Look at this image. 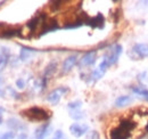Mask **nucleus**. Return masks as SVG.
<instances>
[{
  "label": "nucleus",
  "instance_id": "nucleus-9",
  "mask_svg": "<svg viewBox=\"0 0 148 139\" xmlns=\"http://www.w3.org/2000/svg\"><path fill=\"white\" fill-rule=\"evenodd\" d=\"M76 62H77V56H76V55H71V56H69V57L64 61V63H63L62 71H63L64 73L70 72V71L74 67V65L76 64Z\"/></svg>",
  "mask_w": 148,
  "mask_h": 139
},
{
  "label": "nucleus",
  "instance_id": "nucleus-10",
  "mask_svg": "<svg viewBox=\"0 0 148 139\" xmlns=\"http://www.w3.org/2000/svg\"><path fill=\"white\" fill-rule=\"evenodd\" d=\"M9 57H10V52L7 48H1L0 49V71L5 69L9 62Z\"/></svg>",
  "mask_w": 148,
  "mask_h": 139
},
{
  "label": "nucleus",
  "instance_id": "nucleus-25",
  "mask_svg": "<svg viewBox=\"0 0 148 139\" xmlns=\"http://www.w3.org/2000/svg\"><path fill=\"white\" fill-rule=\"evenodd\" d=\"M87 139H99V135L97 131H90L87 135Z\"/></svg>",
  "mask_w": 148,
  "mask_h": 139
},
{
  "label": "nucleus",
  "instance_id": "nucleus-7",
  "mask_svg": "<svg viewBox=\"0 0 148 139\" xmlns=\"http://www.w3.org/2000/svg\"><path fill=\"white\" fill-rule=\"evenodd\" d=\"M51 131V125L50 123H43L41 124L34 132L36 139H46Z\"/></svg>",
  "mask_w": 148,
  "mask_h": 139
},
{
  "label": "nucleus",
  "instance_id": "nucleus-6",
  "mask_svg": "<svg viewBox=\"0 0 148 139\" xmlns=\"http://www.w3.org/2000/svg\"><path fill=\"white\" fill-rule=\"evenodd\" d=\"M97 59V52L96 50H90V52H87L80 59L79 62V65L81 67H86V66H90L95 64Z\"/></svg>",
  "mask_w": 148,
  "mask_h": 139
},
{
  "label": "nucleus",
  "instance_id": "nucleus-26",
  "mask_svg": "<svg viewBox=\"0 0 148 139\" xmlns=\"http://www.w3.org/2000/svg\"><path fill=\"white\" fill-rule=\"evenodd\" d=\"M16 87L18 88V89H24V87H25V81L22 78L16 80Z\"/></svg>",
  "mask_w": 148,
  "mask_h": 139
},
{
  "label": "nucleus",
  "instance_id": "nucleus-11",
  "mask_svg": "<svg viewBox=\"0 0 148 139\" xmlns=\"http://www.w3.org/2000/svg\"><path fill=\"white\" fill-rule=\"evenodd\" d=\"M34 52H36L34 49L22 46V47H21V50H19V59L23 61V62H26L27 59H30V58L32 57V55H33Z\"/></svg>",
  "mask_w": 148,
  "mask_h": 139
},
{
  "label": "nucleus",
  "instance_id": "nucleus-12",
  "mask_svg": "<svg viewBox=\"0 0 148 139\" xmlns=\"http://www.w3.org/2000/svg\"><path fill=\"white\" fill-rule=\"evenodd\" d=\"M0 36H1V38H5V39L22 36V30H21V29H9V30H5V31H2V33L0 34Z\"/></svg>",
  "mask_w": 148,
  "mask_h": 139
},
{
  "label": "nucleus",
  "instance_id": "nucleus-27",
  "mask_svg": "<svg viewBox=\"0 0 148 139\" xmlns=\"http://www.w3.org/2000/svg\"><path fill=\"white\" fill-rule=\"evenodd\" d=\"M16 139H29V138H27V135L23 132V133H21V135H18V137H17Z\"/></svg>",
  "mask_w": 148,
  "mask_h": 139
},
{
  "label": "nucleus",
  "instance_id": "nucleus-24",
  "mask_svg": "<svg viewBox=\"0 0 148 139\" xmlns=\"http://www.w3.org/2000/svg\"><path fill=\"white\" fill-rule=\"evenodd\" d=\"M53 139H65V135H64V132L62 130H57L54 133Z\"/></svg>",
  "mask_w": 148,
  "mask_h": 139
},
{
  "label": "nucleus",
  "instance_id": "nucleus-14",
  "mask_svg": "<svg viewBox=\"0 0 148 139\" xmlns=\"http://www.w3.org/2000/svg\"><path fill=\"white\" fill-rule=\"evenodd\" d=\"M131 102H132V98L130 96H120L115 100V106L116 107H124V106L129 105Z\"/></svg>",
  "mask_w": 148,
  "mask_h": 139
},
{
  "label": "nucleus",
  "instance_id": "nucleus-18",
  "mask_svg": "<svg viewBox=\"0 0 148 139\" xmlns=\"http://www.w3.org/2000/svg\"><path fill=\"white\" fill-rule=\"evenodd\" d=\"M41 18H42V16H37V17L32 18V19L27 23V26H29V29H30L32 32L37 29L38 26H39V24L41 23Z\"/></svg>",
  "mask_w": 148,
  "mask_h": 139
},
{
  "label": "nucleus",
  "instance_id": "nucleus-5",
  "mask_svg": "<svg viewBox=\"0 0 148 139\" xmlns=\"http://www.w3.org/2000/svg\"><path fill=\"white\" fill-rule=\"evenodd\" d=\"M66 92H67V88H65V87L57 88V89L53 90V91L47 96V100L51 105L58 104L59 100H60V98H62V96H63L64 94H66Z\"/></svg>",
  "mask_w": 148,
  "mask_h": 139
},
{
  "label": "nucleus",
  "instance_id": "nucleus-20",
  "mask_svg": "<svg viewBox=\"0 0 148 139\" xmlns=\"http://www.w3.org/2000/svg\"><path fill=\"white\" fill-rule=\"evenodd\" d=\"M70 116L73 120H81L84 118V114L81 109H74V111H70Z\"/></svg>",
  "mask_w": 148,
  "mask_h": 139
},
{
  "label": "nucleus",
  "instance_id": "nucleus-2",
  "mask_svg": "<svg viewBox=\"0 0 148 139\" xmlns=\"http://www.w3.org/2000/svg\"><path fill=\"white\" fill-rule=\"evenodd\" d=\"M23 114L32 121H46L50 118V114L41 107H31L23 112Z\"/></svg>",
  "mask_w": 148,
  "mask_h": 139
},
{
  "label": "nucleus",
  "instance_id": "nucleus-4",
  "mask_svg": "<svg viewBox=\"0 0 148 139\" xmlns=\"http://www.w3.org/2000/svg\"><path fill=\"white\" fill-rule=\"evenodd\" d=\"M88 130H89V127L83 123H73L70 125V132L75 138H80L84 136L86 133H88Z\"/></svg>",
  "mask_w": 148,
  "mask_h": 139
},
{
  "label": "nucleus",
  "instance_id": "nucleus-1",
  "mask_svg": "<svg viewBox=\"0 0 148 139\" xmlns=\"http://www.w3.org/2000/svg\"><path fill=\"white\" fill-rule=\"evenodd\" d=\"M136 122L131 119H123L117 127L113 128L108 136L110 139H131L132 131L134 130Z\"/></svg>",
  "mask_w": 148,
  "mask_h": 139
},
{
  "label": "nucleus",
  "instance_id": "nucleus-28",
  "mask_svg": "<svg viewBox=\"0 0 148 139\" xmlns=\"http://www.w3.org/2000/svg\"><path fill=\"white\" fill-rule=\"evenodd\" d=\"M145 130H146V132H148V124H147V127H146V129H145Z\"/></svg>",
  "mask_w": 148,
  "mask_h": 139
},
{
  "label": "nucleus",
  "instance_id": "nucleus-21",
  "mask_svg": "<svg viewBox=\"0 0 148 139\" xmlns=\"http://www.w3.org/2000/svg\"><path fill=\"white\" fill-rule=\"evenodd\" d=\"M81 106H82V102L81 100H74L69 103L67 107L70 111H74V109H81Z\"/></svg>",
  "mask_w": 148,
  "mask_h": 139
},
{
  "label": "nucleus",
  "instance_id": "nucleus-8",
  "mask_svg": "<svg viewBox=\"0 0 148 139\" xmlns=\"http://www.w3.org/2000/svg\"><path fill=\"white\" fill-rule=\"evenodd\" d=\"M132 52H134L139 58L148 57V43H137L133 46Z\"/></svg>",
  "mask_w": 148,
  "mask_h": 139
},
{
  "label": "nucleus",
  "instance_id": "nucleus-13",
  "mask_svg": "<svg viewBox=\"0 0 148 139\" xmlns=\"http://www.w3.org/2000/svg\"><path fill=\"white\" fill-rule=\"evenodd\" d=\"M84 23L90 25L91 28H103V25H104V17L101 15H98L96 17L87 19Z\"/></svg>",
  "mask_w": 148,
  "mask_h": 139
},
{
  "label": "nucleus",
  "instance_id": "nucleus-17",
  "mask_svg": "<svg viewBox=\"0 0 148 139\" xmlns=\"http://www.w3.org/2000/svg\"><path fill=\"white\" fill-rule=\"evenodd\" d=\"M56 30H58V25H57V23H56V22L47 23V24L45 25V28L42 29V31H41L40 35H43V34H46V33L53 32V31H56Z\"/></svg>",
  "mask_w": 148,
  "mask_h": 139
},
{
  "label": "nucleus",
  "instance_id": "nucleus-30",
  "mask_svg": "<svg viewBox=\"0 0 148 139\" xmlns=\"http://www.w3.org/2000/svg\"><path fill=\"white\" fill-rule=\"evenodd\" d=\"M0 83H1V78H0Z\"/></svg>",
  "mask_w": 148,
  "mask_h": 139
},
{
  "label": "nucleus",
  "instance_id": "nucleus-16",
  "mask_svg": "<svg viewBox=\"0 0 148 139\" xmlns=\"http://www.w3.org/2000/svg\"><path fill=\"white\" fill-rule=\"evenodd\" d=\"M132 92H134L136 95L145 98L148 100V89H146L145 87H132L131 88Z\"/></svg>",
  "mask_w": 148,
  "mask_h": 139
},
{
  "label": "nucleus",
  "instance_id": "nucleus-29",
  "mask_svg": "<svg viewBox=\"0 0 148 139\" xmlns=\"http://www.w3.org/2000/svg\"><path fill=\"white\" fill-rule=\"evenodd\" d=\"M1 123H2V119H1V118H0V124H1Z\"/></svg>",
  "mask_w": 148,
  "mask_h": 139
},
{
  "label": "nucleus",
  "instance_id": "nucleus-23",
  "mask_svg": "<svg viewBox=\"0 0 148 139\" xmlns=\"http://www.w3.org/2000/svg\"><path fill=\"white\" fill-rule=\"evenodd\" d=\"M15 138V132L14 131H8V132H6V133H3L0 139H14Z\"/></svg>",
  "mask_w": 148,
  "mask_h": 139
},
{
  "label": "nucleus",
  "instance_id": "nucleus-3",
  "mask_svg": "<svg viewBox=\"0 0 148 139\" xmlns=\"http://www.w3.org/2000/svg\"><path fill=\"white\" fill-rule=\"evenodd\" d=\"M122 50H123L122 46H121V45H119V43H116V45H114L111 49H110L108 54H106V55L104 56V57L107 59V62H108L110 66L113 65V64H115V63L117 62V59H119L120 55L122 54Z\"/></svg>",
  "mask_w": 148,
  "mask_h": 139
},
{
  "label": "nucleus",
  "instance_id": "nucleus-22",
  "mask_svg": "<svg viewBox=\"0 0 148 139\" xmlns=\"http://www.w3.org/2000/svg\"><path fill=\"white\" fill-rule=\"evenodd\" d=\"M83 23H84V21H81V19H79V21L72 22L71 24H66V25H65V29H76V28H80V26H82V25H83Z\"/></svg>",
  "mask_w": 148,
  "mask_h": 139
},
{
  "label": "nucleus",
  "instance_id": "nucleus-19",
  "mask_svg": "<svg viewBox=\"0 0 148 139\" xmlns=\"http://www.w3.org/2000/svg\"><path fill=\"white\" fill-rule=\"evenodd\" d=\"M56 67H57V64L56 63H50L48 66H47V69L45 71V76H43V80L46 81V79L48 78V76H51L53 75V73L56 71Z\"/></svg>",
  "mask_w": 148,
  "mask_h": 139
},
{
  "label": "nucleus",
  "instance_id": "nucleus-15",
  "mask_svg": "<svg viewBox=\"0 0 148 139\" xmlns=\"http://www.w3.org/2000/svg\"><path fill=\"white\" fill-rule=\"evenodd\" d=\"M8 127H9V128L12 129V131H14V132L24 129L23 124H22L18 120H16V119H9V120H8Z\"/></svg>",
  "mask_w": 148,
  "mask_h": 139
}]
</instances>
